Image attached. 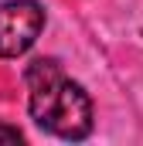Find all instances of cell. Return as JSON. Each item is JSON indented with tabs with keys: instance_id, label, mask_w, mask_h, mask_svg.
Segmentation results:
<instances>
[{
	"instance_id": "obj_1",
	"label": "cell",
	"mask_w": 143,
	"mask_h": 146,
	"mask_svg": "<svg viewBox=\"0 0 143 146\" xmlns=\"http://www.w3.org/2000/svg\"><path fill=\"white\" fill-rule=\"evenodd\" d=\"M27 82V109L31 119L44 133L78 143L92 133V99L89 92L72 82L58 58H37L24 72Z\"/></svg>"
},
{
	"instance_id": "obj_2",
	"label": "cell",
	"mask_w": 143,
	"mask_h": 146,
	"mask_svg": "<svg viewBox=\"0 0 143 146\" xmlns=\"http://www.w3.org/2000/svg\"><path fill=\"white\" fill-rule=\"evenodd\" d=\"M44 31V7L37 0H7L0 3V58H21L34 48Z\"/></svg>"
},
{
	"instance_id": "obj_3",
	"label": "cell",
	"mask_w": 143,
	"mask_h": 146,
	"mask_svg": "<svg viewBox=\"0 0 143 146\" xmlns=\"http://www.w3.org/2000/svg\"><path fill=\"white\" fill-rule=\"evenodd\" d=\"M0 143H24V133H21L17 126H7V122H0Z\"/></svg>"
}]
</instances>
